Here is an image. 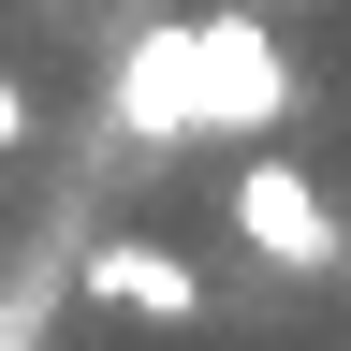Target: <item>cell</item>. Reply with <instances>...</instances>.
<instances>
[{"label":"cell","instance_id":"obj_1","mask_svg":"<svg viewBox=\"0 0 351 351\" xmlns=\"http://www.w3.org/2000/svg\"><path fill=\"white\" fill-rule=\"evenodd\" d=\"M293 103V59L263 15H191V29H147L117 59V132H263Z\"/></svg>","mask_w":351,"mask_h":351},{"label":"cell","instance_id":"obj_3","mask_svg":"<svg viewBox=\"0 0 351 351\" xmlns=\"http://www.w3.org/2000/svg\"><path fill=\"white\" fill-rule=\"evenodd\" d=\"M88 293H103L117 322H191V307H205V278H191L176 249H147V234H117V249H88Z\"/></svg>","mask_w":351,"mask_h":351},{"label":"cell","instance_id":"obj_4","mask_svg":"<svg viewBox=\"0 0 351 351\" xmlns=\"http://www.w3.org/2000/svg\"><path fill=\"white\" fill-rule=\"evenodd\" d=\"M15 132H29V88H15V73H0V147H15Z\"/></svg>","mask_w":351,"mask_h":351},{"label":"cell","instance_id":"obj_2","mask_svg":"<svg viewBox=\"0 0 351 351\" xmlns=\"http://www.w3.org/2000/svg\"><path fill=\"white\" fill-rule=\"evenodd\" d=\"M234 234H249L263 263H293V278H322V263H337V205L307 191L293 161H249V176H234Z\"/></svg>","mask_w":351,"mask_h":351}]
</instances>
